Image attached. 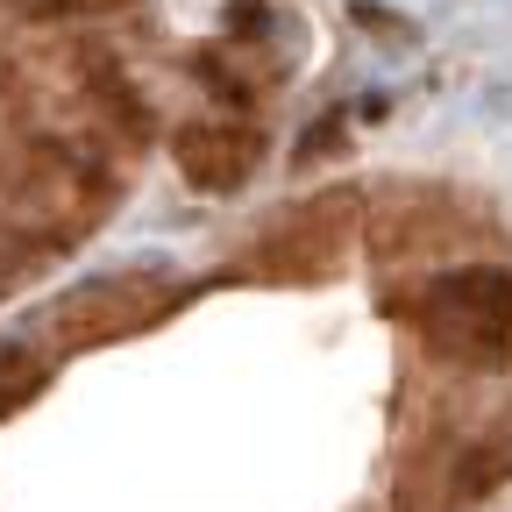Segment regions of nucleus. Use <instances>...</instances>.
I'll return each instance as SVG.
<instances>
[{
	"label": "nucleus",
	"instance_id": "20e7f679",
	"mask_svg": "<svg viewBox=\"0 0 512 512\" xmlns=\"http://www.w3.org/2000/svg\"><path fill=\"white\" fill-rule=\"evenodd\" d=\"M505 470H512V463H505V448H484V456H470V470H463L456 498H477V491H491V484H498Z\"/></svg>",
	"mask_w": 512,
	"mask_h": 512
},
{
	"label": "nucleus",
	"instance_id": "f257e3e1",
	"mask_svg": "<svg viewBox=\"0 0 512 512\" xmlns=\"http://www.w3.org/2000/svg\"><path fill=\"white\" fill-rule=\"evenodd\" d=\"M420 335L470 370H512V271L470 264V271H441L420 292Z\"/></svg>",
	"mask_w": 512,
	"mask_h": 512
},
{
	"label": "nucleus",
	"instance_id": "f03ea898",
	"mask_svg": "<svg viewBox=\"0 0 512 512\" xmlns=\"http://www.w3.org/2000/svg\"><path fill=\"white\" fill-rule=\"evenodd\" d=\"M178 157H185V171L200 178L207 192H228V185L249 178L256 136H249V128H185V136H178Z\"/></svg>",
	"mask_w": 512,
	"mask_h": 512
},
{
	"label": "nucleus",
	"instance_id": "7ed1b4c3",
	"mask_svg": "<svg viewBox=\"0 0 512 512\" xmlns=\"http://www.w3.org/2000/svg\"><path fill=\"white\" fill-rule=\"evenodd\" d=\"M43 356L36 349H22V342H0V420H8L15 406H29L36 392H43Z\"/></svg>",
	"mask_w": 512,
	"mask_h": 512
}]
</instances>
